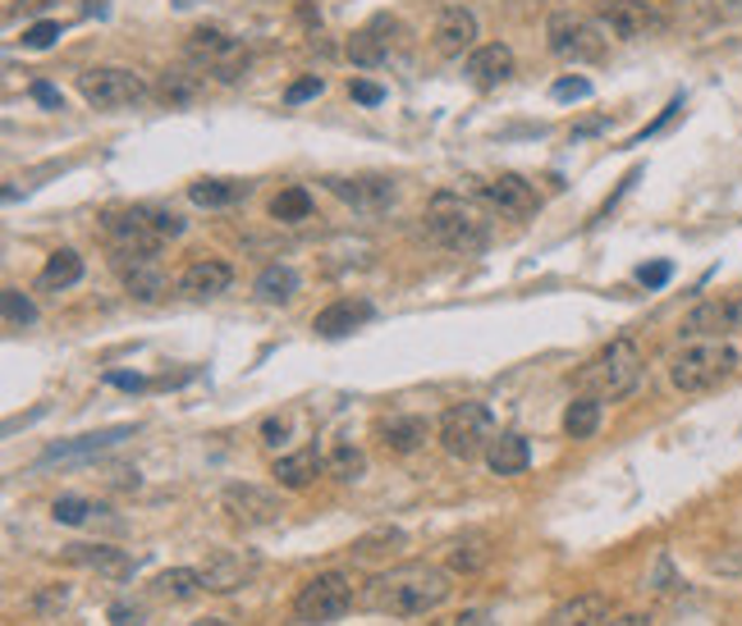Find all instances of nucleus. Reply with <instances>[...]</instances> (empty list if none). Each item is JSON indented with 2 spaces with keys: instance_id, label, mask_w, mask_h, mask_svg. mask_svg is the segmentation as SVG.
Returning a JSON list of instances; mask_svg holds the SVG:
<instances>
[{
  "instance_id": "46",
  "label": "nucleus",
  "mask_w": 742,
  "mask_h": 626,
  "mask_svg": "<svg viewBox=\"0 0 742 626\" xmlns=\"http://www.w3.org/2000/svg\"><path fill=\"white\" fill-rule=\"evenodd\" d=\"M550 92H555V101H582V96H592V83H586V78H559Z\"/></svg>"
},
{
  "instance_id": "47",
  "label": "nucleus",
  "mask_w": 742,
  "mask_h": 626,
  "mask_svg": "<svg viewBox=\"0 0 742 626\" xmlns=\"http://www.w3.org/2000/svg\"><path fill=\"white\" fill-rule=\"evenodd\" d=\"M349 92H353V101H357V106H380V101H386V88L367 83V78H357V83H353Z\"/></svg>"
},
{
  "instance_id": "22",
  "label": "nucleus",
  "mask_w": 742,
  "mask_h": 626,
  "mask_svg": "<svg viewBox=\"0 0 742 626\" xmlns=\"http://www.w3.org/2000/svg\"><path fill=\"white\" fill-rule=\"evenodd\" d=\"M372 316H376L372 302H363V298H340V302H330L326 311H317L312 329H317L321 338H344V334H353L357 325H367Z\"/></svg>"
},
{
  "instance_id": "41",
  "label": "nucleus",
  "mask_w": 742,
  "mask_h": 626,
  "mask_svg": "<svg viewBox=\"0 0 742 626\" xmlns=\"http://www.w3.org/2000/svg\"><path fill=\"white\" fill-rule=\"evenodd\" d=\"M197 96V83L193 78H184V73H165V83H161V101L165 106H184V101H193Z\"/></svg>"
},
{
  "instance_id": "6",
  "label": "nucleus",
  "mask_w": 742,
  "mask_h": 626,
  "mask_svg": "<svg viewBox=\"0 0 742 626\" xmlns=\"http://www.w3.org/2000/svg\"><path fill=\"white\" fill-rule=\"evenodd\" d=\"M495 439V411L486 403H454L441 416V449L458 462H472L491 449Z\"/></svg>"
},
{
  "instance_id": "26",
  "label": "nucleus",
  "mask_w": 742,
  "mask_h": 626,
  "mask_svg": "<svg viewBox=\"0 0 742 626\" xmlns=\"http://www.w3.org/2000/svg\"><path fill=\"white\" fill-rule=\"evenodd\" d=\"M486 466L495 476H523L532 466V443L523 434H495L491 449H486Z\"/></svg>"
},
{
  "instance_id": "57",
  "label": "nucleus",
  "mask_w": 742,
  "mask_h": 626,
  "mask_svg": "<svg viewBox=\"0 0 742 626\" xmlns=\"http://www.w3.org/2000/svg\"><path fill=\"white\" fill-rule=\"evenodd\" d=\"M46 5H50V0H23V10H33V14H37V10H46Z\"/></svg>"
},
{
  "instance_id": "31",
  "label": "nucleus",
  "mask_w": 742,
  "mask_h": 626,
  "mask_svg": "<svg viewBox=\"0 0 742 626\" xmlns=\"http://www.w3.org/2000/svg\"><path fill=\"white\" fill-rule=\"evenodd\" d=\"M79 279H83V256L73 252V247H60V252H50V256H46V266H42V279H37V283L56 293V289H73Z\"/></svg>"
},
{
  "instance_id": "1",
  "label": "nucleus",
  "mask_w": 742,
  "mask_h": 626,
  "mask_svg": "<svg viewBox=\"0 0 742 626\" xmlns=\"http://www.w3.org/2000/svg\"><path fill=\"white\" fill-rule=\"evenodd\" d=\"M449 590H454L449 571L431 567V563H399L367 581L363 604L372 613H386V617H426L431 608L445 604Z\"/></svg>"
},
{
  "instance_id": "11",
  "label": "nucleus",
  "mask_w": 742,
  "mask_h": 626,
  "mask_svg": "<svg viewBox=\"0 0 742 626\" xmlns=\"http://www.w3.org/2000/svg\"><path fill=\"white\" fill-rule=\"evenodd\" d=\"M79 92L96 111H129L138 101H147V83L134 69H92L79 78Z\"/></svg>"
},
{
  "instance_id": "16",
  "label": "nucleus",
  "mask_w": 742,
  "mask_h": 626,
  "mask_svg": "<svg viewBox=\"0 0 742 626\" xmlns=\"http://www.w3.org/2000/svg\"><path fill=\"white\" fill-rule=\"evenodd\" d=\"M115 270L124 293L138 298V302H161V293L170 289L165 270L157 266V256H134V252H115Z\"/></svg>"
},
{
  "instance_id": "45",
  "label": "nucleus",
  "mask_w": 742,
  "mask_h": 626,
  "mask_svg": "<svg viewBox=\"0 0 742 626\" xmlns=\"http://www.w3.org/2000/svg\"><path fill=\"white\" fill-rule=\"evenodd\" d=\"M670 275H674L670 260H651V266L637 270V283H647V289H664V283H670Z\"/></svg>"
},
{
  "instance_id": "55",
  "label": "nucleus",
  "mask_w": 742,
  "mask_h": 626,
  "mask_svg": "<svg viewBox=\"0 0 742 626\" xmlns=\"http://www.w3.org/2000/svg\"><path fill=\"white\" fill-rule=\"evenodd\" d=\"M106 380H111L115 389H142V380H138V375H119V371H115V375H106Z\"/></svg>"
},
{
  "instance_id": "40",
  "label": "nucleus",
  "mask_w": 742,
  "mask_h": 626,
  "mask_svg": "<svg viewBox=\"0 0 742 626\" xmlns=\"http://www.w3.org/2000/svg\"><path fill=\"white\" fill-rule=\"evenodd\" d=\"M0 302H5V329H23V325L37 321V306L23 298L19 289H5V293H0Z\"/></svg>"
},
{
  "instance_id": "54",
  "label": "nucleus",
  "mask_w": 742,
  "mask_h": 626,
  "mask_svg": "<svg viewBox=\"0 0 742 626\" xmlns=\"http://www.w3.org/2000/svg\"><path fill=\"white\" fill-rule=\"evenodd\" d=\"M262 439L266 443H285V421H275V416H271V421L262 426Z\"/></svg>"
},
{
  "instance_id": "27",
  "label": "nucleus",
  "mask_w": 742,
  "mask_h": 626,
  "mask_svg": "<svg viewBox=\"0 0 742 626\" xmlns=\"http://www.w3.org/2000/svg\"><path fill=\"white\" fill-rule=\"evenodd\" d=\"M321 457H317V449H298V453H289V457H279L275 466H271V476H275V485L279 489H307L317 480V472H321Z\"/></svg>"
},
{
  "instance_id": "5",
  "label": "nucleus",
  "mask_w": 742,
  "mask_h": 626,
  "mask_svg": "<svg viewBox=\"0 0 742 626\" xmlns=\"http://www.w3.org/2000/svg\"><path fill=\"white\" fill-rule=\"evenodd\" d=\"M605 28L596 19H586L578 10H555L546 19V46H550V56L555 60H564V65H596L605 60Z\"/></svg>"
},
{
  "instance_id": "37",
  "label": "nucleus",
  "mask_w": 742,
  "mask_h": 626,
  "mask_svg": "<svg viewBox=\"0 0 742 626\" xmlns=\"http://www.w3.org/2000/svg\"><path fill=\"white\" fill-rule=\"evenodd\" d=\"M408 544V535L399 531V526H380V531H372V535H363L353 544V554L357 558H380V554H395V549H403Z\"/></svg>"
},
{
  "instance_id": "24",
  "label": "nucleus",
  "mask_w": 742,
  "mask_h": 626,
  "mask_svg": "<svg viewBox=\"0 0 742 626\" xmlns=\"http://www.w3.org/2000/svg\"><path fill=\"white\" fill-rule=\"evenodd\" d=\"M229 283H235V270L225 266V260H193V266L179 275V293H189V298H220Z\"/></svg>"
},
{
  "instance_id": "49",
  "label": "nucleus",
  "mask_w": 742,
  "mask_h": 626,
  "mask_svg": "<svg viewBox=\"0 0 742 626\" xmlns=\"http://www.w3.org/2000/svg\"><path fill=\"white\" fill-rule=\"evenodd\" d=\"M157 216V229H161V239L170 243V239H179V233H184V220H179L174 211H151Z\"/></svg>"
},
{
  "instance_id": "2",
  "label": "nucleus",
  "mask_w": 742,
  "mask_h": 626,
  "mask_svg": "<svg viewBox=\"0 0 742 626\" xmlns=\"http://www.w3.org/2000/svg\"><path fill=\"white\" fill-rule=\"evenodd\" d=\"M642 375H647L642 348H637L632 338H609V344L578 371V389L601 398V403H619L642 384Z\"/></svg>"
},
{
  "instance_id": "9",
  "label": "nucleus",
  "mask_w": 742,
  "mask_h": 626,
  "mask_svg": "<svg viewBox=\"0 0 742 626\" xmlns=\"http://www.w3.org/2000/svg\"><path fill=\"white\" fill-rule=\"evenodd\" d=\"M596 23L619 42H642V37H655L670 28V14L651 5V0H601Z\"/></svg>"
},
{
  "instance_id": "51",
  "label": "nucleus",
  "mask_w": 742,
  "mask_h": 626,
  "mask_svg": "<svg viewBox=\"0 0 742 626\" xmlns=\"http://www.w3.org/2000/svg\"><path fill=\"white\" fill-rule=\"evenodd\" d=\"M454 626H500L491 613H481V608H468V613H458Z\"/></svg>"
},
{
  "instance_id": "25",
  "label": "nucleus",
  "mask_w": 742,
  "mask_h": 626,
  "mask_svg": "<svg viewBox=\"0 0 742 626\" xmlns=\"http://www.w3.org/2000/svg\"><path fill=\"white\" fill-rule=\"evenodd\" d=\"M134 430L129 426H115V430H101V434H79V439H69V443H50V449L42 453V466L50 462H73V457H92V453H106L115 449L119 439H129Z\"/></svg>"
},
{
  "instance_id": "20",
  "label": "nucleus",
  "mask_w": 742,
  "mask_h": 626,
  "mask_svg": "<svg viewBox=\"0 0 742 626\" xmlns=\"http://www.w3.org/2000/svg\"><path fill=\"white\" fill-rule=\"evenodd\" d=\"M65 558L83 571H96L106 581H129L134 577V558L124 549H111V544H69Z\"/></svg>"
},
{
  "instance_id": "8",
  "label": "nucleus",
  "mask_w": 742,
  "mask_h": 626,
  "mask_svg": "<svg viewBox=\"0 0 742 626\" xmlns=\"http://www.w3.org/2000/svg\"><path fill=\"white\" fill-rule=\"evenodd\" d=\"M184 56L197 65V69H207V73H216V78H239L243 69H248V46L239 42V37H229L225 28H193L189 37H184Z\"/></svg>"
},
{
  "instance_id": "50",
  "label": "nucleus",
  "mask_w": 742,
  "mask_h": 626,
  "mask_svg": "<svg viewBox=\"0 0 742 626\" xmlns=\"http://www.w3.org/2000/svg\"><path fill=\"white\" fill-rule=\"evenodd\" d=\"M33 101H37V106H46V111H60L65 106V96L50 83H33Z\"/></svg>"
},
{
  "instance_id": "3",
  "label": "nucleus",
  "mask_w": 742,
  "mask_h": 626,
  "mask_svg": "<svg viewBox=\"0 0 742 626\" xmlns=\"http://www.w3.org/2000/svg\"><path fill=\"white\" fill-rule=\"evenodd\" d=\"M742 367V357L724 338H701V344L683 348L670 357V384L678 394H706V389H720L724 380H733Z\"/></svg>"
},
{
  "instance_id": "42",
  "label": "nucleus",
  "mask_w": 742,
  "mask_h": 626,
  "mask_svg": "<svg viewBox=\"0 0 742 626\" xmlns=\"http://www.w3.org/2000/svg\"><path fill=\"white\" fill-rule=\"evenodd\" d=\"M710 571H715V577L742 581V544H733V549H724V554H715V558H710Z\"/></svg>"
},
{
  "instance_id": "7",
  "label": "nucleus",
  "mask_w": 742,
  "mask_h": 626,
  "mask_svg": "<svg viewBox=\"0 0 742 626\" xmlns=\"http://www.w3.org/2000/svg\"><path fill=\"white\" fill-rule=\"evenodd\" d=\"M353 608V581L344 571H317L294 599V617L307 626H326V622H340Z\"/></svg>"
},
{
  "instance_id": "10",
  "label": "nucleus",
  "mask_w": 742,
  "mask_h": 626,
  "mask_svg": "<svg viewBox=\"0 0 742 626\" xmlns=\"http://www.w3.org/2000/svg\"><path fill=\"white\" fill-rule=\"evenodd\" d=\"M101 229H106V239H111L115 252L157 256L165 247L161 229H157V216H151L147 206H119V211H106L101 216Z\"/></svg>"
},
{
  "instance_id": "19",
  "label": "nucleus",
  "mask_w": 742,
  "mask_h": 626,
  "mask_svg": "<svg viewBox=\"0 0 742 626\" xmlns=\"http://www.w3.org/2000/svg\"><path fill=\"white\" fill-rule=\"evenodd\" d=\"M738 19H742V0H674V14H670V23L693 28V33L720 28V23H738Z\"/></svg>"
},
{
  "instance_id": "29",
  "label": "nucleus",
  "mask_w": 742,
  "mask_h": 626,
  "mask_svg": "<svg viewBox=\"0 0 742 626\" xmlns=\"http://www.w3.org/2000/svg\"><path fill=\"white\" fill-rule=\"evenodd\" d=\"M243 197H248V184H239V178H197V184H189V201L193 206H207V211L235 206Z\"/></svg>"
},
{
  "instance_id": "30",
  "label": "nucleus",
  "mask_w": 742,
  "mask_h": 626,
  "mask_svg": "<svg viewBox=\"0 0 742 626\" xmlns=\"http://www.w3.org/2000/svg\"><path fill=\"white\" fill-rule=\"evenodd\" d=\"M601 617H609L605 594H578V599H569V604H559L546 626H596Z\"/></svg>"
},
{
  "instance_id": "13",
  "label": "nucleus",
  "mask_w": 742,
  "mask_h": 626,
  "mask_svg": "<svg viewBox=\"0 0 742 626\" xmlns=\"http://www.w3.org/2000/svg\"><path fill=\"white\" fill-rule=\"evenodd\" d=\"M220 508L229 512V521H239V526H271V521L285 512L275 494L262 485H229L220 494Z\"/></svg>"
},
{
  "instance_id": "36",
  "label": "nucleus",
  "mask_w": 742,
  "mask_h": 626,
  "mask_svg": "<svg viewBox=\"0 0 742 626\" xmlns=\"http://www.w3.org/2000/svg\"><path fill=\"white\" fill-rule=\"evenodd\" d=\"M326 472L335 476V480H357L367 472V453L363 449H353V443H335L326 457Z\"/></svg>"
},
{
  "instance_id": "38",
  "label": "nucleus",
  "mask_w": 742,
  "mask_h": 626,
  "mask_svg": "<svg viewBox=\"0 0 742 626\" xmlns=\"http://www.w3.org/2000/svg\"><path fill=\"white\" fill-rule=\"evenodd\" d=\"M486 558H491V549H486L481 535H468V540H454L449 544V567L454 571H477Z\"/></svg>"
},
{
  "instance_id": "14",
  "label": "nucleus",
  "mask_w": 742,
  "mask_h": 626,
  "mask_svg": "<svg viewBox=\"0 0 742 626\" xmlns=\"http://www.w3.org/2000/svg\"><path fill=\"white\" fill-rule=\"evenodd\" d=\"M431 46H436V56H445V60L472 56V50H477V14L464 10V5L441 10L436 28H431Z\"/></svg>"
},
{
  "instance_id": "17",
  "label": "nucleus",
  "mask_w": 742,
  "mask_h": 626,
  "mask_svg": "<svg viewBox=\"0 0 742 626\" xmlns=\"http://www.w3.org/2000/svg\"><path fill=\"white\" fill-rule=\"evenodd\" d=\"M481 197L491 201L500 216H514V220L536 216V206H541L536 188L527 184V178H518V174H495L491 184H481Z\"/></svg>"
},
{
  "instance_id": "34",
  "label": "nucleus",
  "mask_w": 742,
  "mask_h": 626,
  "mask_svg": "<svg viewBox=\"0 0 742 626\" xmlns=\"http://www.w3.org/2000/svg\"><path fill=\"white\" fill-rule=\"evenodd\" d=\"M271 220H279V224H302V220H312V193H307V188H285V193H275V197H271Z\"/></svg>"
},
{
  "instance_id": "44",
  "label": "nucleus",
  "mask_w": 742,
  "mask_h": 626,
  "mask_svg": "<svg viewBox=\"0 0 742 626\" xmlns=\"http://www.w3.org/2000/svg\"><path fill=\"white\" fill-rule=\"evenodd\" d=\"M321 88H326V83H321V78H317V73H307V78H298V83H294V88L285 92V101H289V106H302V101H312V96H321Z\"/></svg>"
},
{
  "instance_id": "23",
  "label": "nucleus",
  "mask_w": 742,
  "mask_h": 626,
  "mask_svg": "<svg viewBox=\"0 0 742 626\" xmlns=\"http://www.w3.org/2000/svg\"><path fill=\"white\" fill-rule=\"evenodd\" d=\"M468 78L477 88H500L514 78V50H509L504 42H486L477 46L472 56H468Z\"/></svg>"
},
{
  "instance_id": "32",
  "label": "nucleus",
  "mask_w": 742,
  "mask_h": 626,
  "mask_svg": "<svg viewBox=\"0 0 742 626\" xmlns=\"http://www.w3.org/2000/svg\"><path fill=\"white\" fill-rule=\"evenodd\" d=\"M202 590H207V577H202L197 567H170L157 577V594L170 599V604H189V599H197Z\"/></svg>"
},
{
  "instance_id": "53",
  "label": "nucleus",
  "mask_w": 742,
  "mask_h": 626,
  "mask_svg": "<svg viewBox=\"0 0 742 626\" xmlns=\"http://www.w3.org/2000/svg\"><path fill=\"white\" fill-rule=\"evenodd\" d=\"M655 590H674V567H670V558H660V567H655Z\"/></svg>"
},
{
  "instance_id": "21",
  "label": "nucleus",
  "mask_w": 742,
  "mask_h": 626,
  "mask_svg": "<svg viewBox=\"0 0 742 626\" xmlns=\"http://www.w3.org/2000/svg\"><path fill=\"white\" fill-rule=\"evenodd\" d=\"M426 434H431L426 416H413V411H395V416H386V421H376L380 449H390V453H418L426 443Z\"/></svg>"
},
{
  "instance_id": "12",
  "label": "nucleus",
  "mask_w": 742,
  "mask_h": 626,
  "mask_svg": "<svg viewBox=\"0 0 742 626\" xmlns=\"http://www.w3.org/2000/svg\"><path fill=\"white\" fill-rule=\"evenodd\" d=\"M399 46H403V23L395 14H376L349 37V60L357 69H376V65H386Z\"/></svg>"
},
{
  "instance_id": "35",
  "label": "nucleus",
  "mask_w": 742,
  "mask_h": 626,
  "mask_svg": "<svg viewBox=\"0 0 742 626\" xmlns=\"http://www.w3.org/2000/svg\"><path fill=\"white\" fill-rule=\"evenodd\" d=\"M252 289H258L262 302H289V298L298 293V275H294L289 266H266Z\"/></svg>"
},
{
  "instance_id": "56",
  "label": "nucleus",
  "mask_w": 742,
  "mask_h": 626,
  "mask_svg": "<svg viewBox=\"0 0 742 626\" xmlns=\"http://www.w3.org/2000/svg\"><path fill=\"white\" fill-rule=\"evenodd\" d=\"M189 626H235V622H225V617H202V622H189Z\"/></svg>"
},
{
  "instance_id": "15",
  "label": "nucleus",
  "mask_w": 742,
  "mask_h": 626,
  "mask_svg": "<svg viewBox=\"0 0 742 626\" xmlns=\"http://www.w3.org/2000/svg\"><path fill=\"white\" fill-rule=\"evenodd\" d=\"M326 188L335 193L340 201H349L353 211H386L395 206V178L386 174H353V178H326Z\"/></svg>"
},
{
  "instance_id": "4",
  "label": "nucleus",
  "mask_w": 742,
  "mask_h": 626,
  "mask_svg": "<svg viewBox=\"0 0 742 626\" xmlns=\"http://www.w3.org/2000/svg\"><path fill=\"white\" fill-rule=\"evenodd\" d=\"M426 229H431V239H436L441 247L458 252V256H472L486 247V220L481 211L468 201V197H458V193H436L426 201Z\"/></svg>"
},
{
  "instance_id": "48",
  "label": "nucleus",
  "mask_w": 742,
  "mask_h": 626,
  "mask_svg": "<svg viewBox=\"0 0 742 626\" xmlns=\"http://www.w3.org/2000/svg\"><path fill=\"white\" fill-rule=\"evenodd\" d=\"M111 622L115 626H147V613L138 604H111Z\"/></svg>"
},
{
  "instance_id": "28",
  "label": "nucleus",
  "mask_w": 742,
  "mask_h": 626,
  "mask_svg": "<svg viewBox=\"0 0 742 626\" xmlns=\"http://www.w3.org/2000/svg\"><path fill=\"white\" fill-rule=\"evenodd\" d=\"M202 577H207V590L229 594V590H239L252 577V563H243L239 554H212L207 567H202Z\"/></svg>"
},
{
  "instance_id": "33",
  "label": "nucleus",
  "mask_w": 742,
  "mask_h": 626,
  "mask_svg": "<svg viewBox=\"0 0 742 626\" xmlns=\"http://www.w3.org/2000/svg\"><path fill=\"white\" fill-rule=\"evenodd\" d=\"M596 430H601V398H592V394L573 398L569 411H564V434L569 439H592Z\"/></svg>"
},
{
  "instance_id": "39",
  "label": "nucleus",
  "mask_w": 742,
  "mask_h": 626,
  "mask_svg": "<svg viewBox=\"0 0 742 626\" xmlns=\"http://www.w3.org/2000/svg\"><path fill=\"white\" fill-rule=\"evenodd\" d=\"M92 512H101V508L92 499H79V494H60V499L50 503V517H56L60 526H83Z\"/></svg>"
},
{
  "instance_id": "43",
  "label": "nucleus",
  "mask_w": 742,
  "mask_h": 626,
  "mask_svg": "<svg viewBox=\"0 0 742 626\" xmlns=\"http://www.w3.org/2000/svg\"><path fill=\"white\" fill-rule=\"evenodd\" d=\"M60 37V23L56 19H42V23H33L28 33H23V46H33V50H46L50 42Z\"/></svg>"
},
{
  "instance_id": "52",
  "label": "nucleus",
  "mask_w": 742,
  "mask_h": 626,
  "mask_svg": "<svg viewBox=\"0 0 742 626\" xmlns=\"http://www.w3.org/2000/svg\"><path fill=\"white\" fill-rule=\"evenodd\" d=\"M596 626H651V617H642V613H624V617H601Z\"/></svg>"
},
{
  "instance_id": "18",
  "label": "nucleus",
  "mask_w": 742,
  "mask_h": 626,
  "mask_svg": "<svg viewBox=\"0 0 742 626\" xmlns=\"http://www.w3.org/2000/svg\"><path fill=\"white\" fill-rule=\"evenodd\" d=\"M683 334L687 338H729V334H742V298H733V302H701L693 316L683 321Z\"/></svg>"
}]
</instances>
